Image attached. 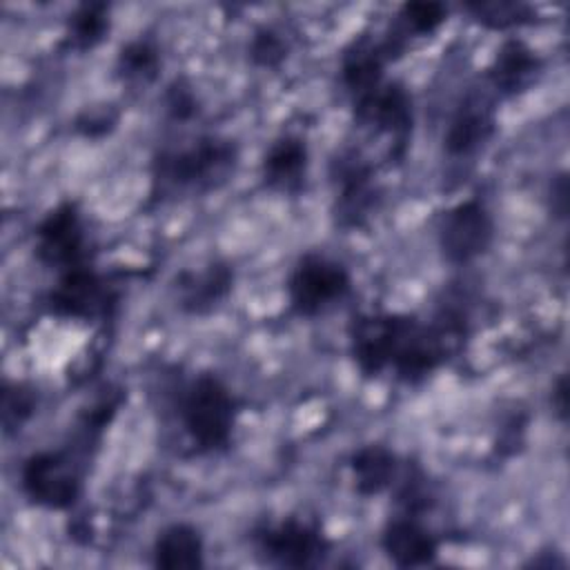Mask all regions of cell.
Returning a JSON list of instances; mask_svg holds the SVG:
<instances>
[{
  "mask_svg": "<svg viewBox=\"0 0 570 570\" xmlns=\"http://www.w3.org/2000/svg\"><path fill=\"white\" fill-rule=\"evenodd\" d=\"M334 180L338 223L345 227H354L367 216L370 207L374 205L372 171L358 158H343L338 160V174Z\"/></svg>",
  "mask_w": 570,
  "mask_h": 570,
  "instance_id": "7c38bea8",
  "label": "cell"
},
{
  "mask_svg": "<svg viewBox=\"0 0 570 570\" xmlns=\"http://www.w3.org/2000/svg\"><path fill=\"white\" fill-rule=\"evenodd\" d=\"M566 390H568V383H566V376H561L552 387V405L561 419H566V396H568Z\"/></svg>",
  "mask_w": 570,
  "mask_h": 570,
  "instance_id": "f1b7e54d",
  "label": "cell"
},
{
  "mask_svg": "<svg viewBox=\"0 0 570 570\" xmlns=\"http://www.w3.org/2000/svg\"><path fill=\"white\" fill-rule=\"evenodd\" d=\"M287 56L285 40L269 27H261L254 31L249 40V58L256 67L274 69L278 67Z\"/></svg>",
  "mask_w": 570,
  "mask_h": 570,
  "instance_id": "d4e9b609",
  "label": "cell"
},
{
  "mask_svg": "<svg viewBox=\"0 0 570 570\" xmlns=\"http://www.w3.org/2000/svg\"><path fill=\"white\" fill-rule=\"evenodd\" d=\"M114 125V116H109V111H91V114H82L76 120L78 131H82L85 136H102L105 131H109Z\"/></svg>",
  "mask_w": 570,
  "mask_h": 570,
  "instance_id": "4316f807",
  "label": "cell"
},
{
  "mask_svg": "<svg viewBox=\"0 0 570 570\" xmlns=\"http://www.w3.org/2000/svg\"><path fill=\"white\" fill-rule=\"evenodd\" d=\"M256 548L274 566L312 568L325 559L330 546L318 528L298 519H285L258 530Z\"/></svg>",
  "mask_w": 570,
  "mask_h": 570,
  "instance_id": "8992f818",
  "label": "cell"
},
{
  "mask_svg": "<svg viewBox=\"0 0 570 570\" xmlns=\"http://www.w3.org/2000/svg\"><path fill=\"white\" fill-rule=\"evenodd\" d=\"M165 105L174 120H189L198 109V102H196L191 89L178 80L167 89Z\"/></svg>",
  "mask_w": 570,
  "mask_h": 570,
  "instance_id": "484cf974",
  "label": "cell"
},
{
  "mask_svg": "<svg viewBox=\"0 0 570 570\" xmlns=\"http://www.w3.org/2000/svg\"><path fill=\"white\" fill-rule=\"evenodd\" d=\"M109 31V9L102 2H85L71 16L67 24V45L76 51L94 49Z\"/></svg>",
  "mask_w": 570,
  "mask_h": 570,
  "instance_id": "ffe728a7",
  "label": "cell"
},
{
  "mask_svg": "<svg viewBox=\"0 0 570 570\" xmlns=\"http://www.w3.org/2000/svg\"><path fill=\"white\" fill-rule=\"evenodd\" d=\"M154 566L165 570L200 568L203 537L189 523H171L163 528L154 541Z\"/></svg>",
  "mask_w": 570,
  "mask_h": 570,
  "instance_id": "9a60e30c",
  "label": "cell"
},
{
  "mask_svg": "<svg viewBox=\"0 0 570 570\" xmlns=\"http://www.w3.org/2000/svg\"><path fill=\"white\" fill-rule=\"evenodd\" d=\"M160 56L149 40H131L118 53V76L127 82H151L158 76Z\"/></svg>",
  "mask_w": 570,
  "mask_h": 570,
  "instance_id": "44dd1931",
  "label": "cell"
},
{
  "mask_svg": "<svg viewBox=\"0 0 570 570\" xmlns=\"http://www.w3.org/2000/svg\"><path fill=\"white\" fill-rule=\"evenodd\" d=\"M465 9L485 27L508 29L521 24L530 18V9L517 2H470Z\"/></svg>",
  "mask_w": 570,
  "mask_h": 570,
  "instance_id": "603a6c76",
  "label": "cell"
},
{
  "mask_svg": "<svg viewBox=\"0 0 570 570\" xmlns=\"http://www.w3.org/2000/svg\"><path fill=\"white\" fill-rule=\"evenodd\" d=\"M236 163V147L232 140L205 136L194 145L163 154L156 160V180L171 189H214L227 180Z\"/></svg>",
  "mask_w": 570,
  "mask_h": 570,
  "instance_id": "7a4b0ae2",
  "label": "cell"
},
{
  "mask_svg": "<svg viewBox=\"0 0 570 570\" xmlns=\"http://www.w3.org/2000/svg\"><path fill=\"white\" fill-rule=\"evenodd\" d=\"M383 78V53L370 42L361 40L343 58V82L354 100L372 94Z\"/></svg>",
  "mask_w": 570,
  "mask_h": 570,
  "instance_id": "d6986e66",
  "label": "cell"
},
{
  "mask_svg": "<svg viewBox=\"0 0 570 570\" xmlns=\"http://www.w3.org/2000/svg\"><path fill=\"white\" fill-rule=\"evenodd\" d=\"M105 296L107 292L102 287V281L80 265L62 272L49 301L51 309L60 316L89 318L98 309H102Z\"/></svg>",
  "mask_w": 570,
  "mask_h": 570,
  "instance_id": "30bf717a",
  "label": "cell"
},
{
  "mask_svg": "<svg viewBox=\"0 0 570 570\" xmlns=\"http://www.w3.org/2000/svg\"><path fill=\"white\" fill-rule=\"evenodd\" d=\"M445 16L448 11L441 2H405L399 13L405 29L416 36L434 33L443 24Z\"/></svg>",
  "mask_w": 570,
  "mask_h": 570,
  "instance_id": "cb8c5ba5",
  "label": "cell"
},
{
  "mask_svg": "<svg viewBox=\"0 0 570 570\" xmlns=\"http://www.w3.org/2000/svg\"><path fill=\"white\" fill-rule=\"evenodd\" d=\"M550 203L557 216H566L568 212V178L566 174H559L550 183Z\"/></svg>",
  "mask_w": 570,
  "mask_h": 570,
  "instance_id": "83f0119b",
  "label": "cell"
},
{
  "mask_svg": "<svg viewBox=\"0 0 570 570\" xmlns=\"http://www.w3.org/2000/svg\"><path fill=\"white\" fill-rule=\"evenodd\" d=\"M354 488L361 497H374L392 485L396 474V456L379 443L363 445L350 459Z\"/></svg>",
  "mask_w": 570,
  "mask_h": 570,
  "instance_id": "e0dca14e",
  "label": "cell"
},
{
  "mask_svg": "<svg viewBox=\"0 0 570 570\" xmlns=\"http://www.w3.org/2000/svg\"><path fill=\"white\" fill-rule=\"evenodd\" d=\"M354 107L361 122L387 131L399 142H403L412 129V100L399 82H381L372 94L354 100Z\"/></svg>",
  "mask_w": 570,
  "mask_h": 570,
  "instance_id": "ba28073f",
  "label": "cell"
},
{
  "mask_svg": "<svg viewBox=\"0 0 570 570\" xmlns=\"http://www.w3.org/2000/svg\"><path fill=\"white\" fill-rule=\"evenodd\" d=\"M36 256L62 272L80 267L85 258V229L73 203H60L36 227Z\"/></svg>",
  "mask_w": 570,
  "mask_h": 570,
  "instance_id": "52a82bcc",
  "label": "cell"
},
{
  "mask_svg": "<svg viewBox=\"0 0 570 570\" xmlns=\"http://www.w3.org/2000/svg\"><path fill=\"white\" fill-rule=\"evenodd\" d=\"M183 425L189 439L205 452L227 448L236 419V403L216 374H200L183 399Z\"/></svg>",
  "mask_w": 570,
  "mask_h": 570,
  "instance_id": "6da1fadb",
  "label": "cell"
},
{
  "mask_svg": "<svg viewBox=\"0 0 570 570\" xmlns=\"http://www.w3.org/2000/svg\"><path fill=\"white\" fill-rule=\"evenodd\" d=\"M352 354L365 376H376L390 358V316L354 318L350 330Z\"/></svg>",
  "mask_w": 570,
  "mask_h": 570,
  "instance_id": "5bb4252c",
  "label": "cell"
},
{
  "mask_svg": "<svg viewBox=\"0 0 570 570\" xmlns=\"http://www.w3.org/2000/svg\"><path fill=\"white\" fill-rule=\"evenodd\" d=\"M383 552L390 557L392 563L399 568H416L425 566L436 557L439 543L434 534L423 528L416 517L403 514L392 519L381 537Z\"/></svg>",
  "mask_w": 570,
  "mask_h": 570,
  "instance_id": "9c48e42d",
  "label": "cell"
},
{
  "mask_svg": "<svg viewBox=\"0 0 570 570\" xmlns=\"http://www.w3.org/2000/svg\"><path fill=\"white\" fill-rule=\"evenodd\" d=\"M263 183L269 189L296 194L301 191L307 174V147L298 136L276 138L263 156Z\"/></svg>",
  "mask_w": 570,
  "mask_h": 570,
  "instance_id": "8fae6325",
  "label": "cell"
},
{
  "mask_svg": "<svg viewBox=\"0 0 570 570\" xmlns=\"http://www.w3.org/2000/svg\"><path fill=\"white\" fill-rule=\"evenodd\" d=\"M494 238V223L488 207L468 198L443 214L439 225V245L443 256L454 265H465L483 256Z\"/></svg>",
  "mask_w": 570,
  "mask_h": 570,
  "instance_id": "277c9868",
  "label": "cell"
},
{
  "mask_svg": "<svg viewBox=\"0 0 570 570\" xmlns=\"http://www.w3.org/2000/svg\"><path fill=\"white\" fill-rule=\"evenodd\" d=\"M539 71V58L521 40H505L490 67L492 85L503 94L521 91Z\"/></svg>",
  "mask_w": 570,
  "mask_h": 570,
  "instance_id": "2e32d148",
  "label": "cell"
},
{
  "mask_svg": "<svg viewBox=\"0 0 570 570\" xmlns=\"http://www.w3.org/2000/svg\"><path fill=\"white\" fill-rule=\"evenodd\" d=\"M24 494L51 510L71 508L80 497V476L71 459L62 452H36L20 472Z\"/></svg>",
  "mask_w": 570,
  "mask_h": 570,
  "instance_id": "5b68a950",
  "label": "cell"
},
{
  "mask_svg": "<svg viewBox=\"0 0 570 570\" xmlns=\"http://www.w3.org/2000/svg\"><path fill=\"white\" fill-rule=\"evenodd\" d=\"M36 410V392L24 383H4L2 387V425L7 434L18 432Z\"/></svg>",
  "mask_w": 570,
  "mask_h": 570,
  "instance_id": "7402d4cb",
  "label": "cell"
},
{
  "mask_svg": "<svg viewBox=\"0 0 570 570\" xmlns=\"http://www.w3.org/2000/svg\"><path fill=\"white\" fill-rule=\"evenodd\" d=\"M350 289L347 269L318 254H305L287 283L289 303L301 316H316L336 301H341Z\"/></svg>",
  "mask_w": 570,
  "mask_h": 570,
  "instance_id": "3957f363",
  "label": "cell"
},
{
  "mask_svg": "<svg viewBox=\"0 0 570 570\" xmlns=\"http://www.w3.org/2000/svg\"><path fill=\"white\" fill-rule=\"evenodd\" d=\"M492 134V118L481 105L465 102L450 120L443 136V147L450 156H465Z\"/></svg>",
  "mask_w": 570,
  "mask_h": 570,
  "instance_id": "ac0fdd59",
  "label": "cell"
},
{
  "mask_svg": "<svg viewBox=\"0 0 570 570\" xmlns=\"http://www.w3.org/2000/svg\"><path fill=\"white\" fill-rule=\"evenodd\" d=\"M232 281L234 274L225 263H212L203 272L180 274V307L189 314H207L229 294Z\"/></svg>",
  "mask_w": 570,
  "mask_h": 570,
  "instance_id": "4fadbf2b",
  "label": "cell"
}]
</instances>
